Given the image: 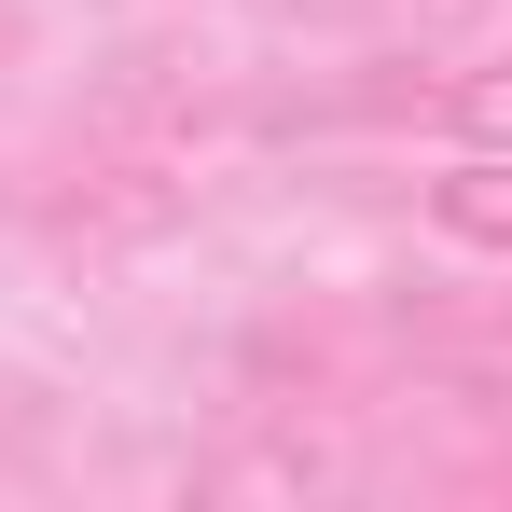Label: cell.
<instances>
[{
  "label": "cell",
  "mask_w": 512,
  "mask_h": 512,
  "mask_svg": "<svg viewBox=\"0 0 512 512\" xmlns=\"http://www.w3.org/2000/svg\"><path fill=\"white\" fill-rule=\"evenodd\" d=\"M429 222H443L457 250H499L512 263V153H457V167L429 180Z\"/></svg>",
  "instance_id": "obj_1"
},
{
  "label": "cell",
  "mask_w": 512,
  "mask_h": 512,
  "mask_svg": "<svg viewBox=\"0 0 512 512\" xmlns=\"http://www.w3.org/2000/svg\"><path fill=\"white\" fill-rule=\"evenodd\" d=\"M443 125H457L471 153H512V56L499 70H457V84H443Z\"/></svg>",
  "instance_id": "obj_2"
}]
</instances>
